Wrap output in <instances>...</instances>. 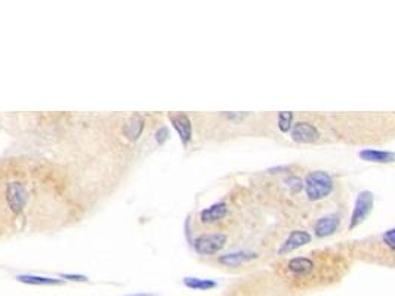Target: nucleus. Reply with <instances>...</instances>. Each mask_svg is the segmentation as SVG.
<instances>
[{
  "label": "nucleus",
  "instance_id": "obj_1",
  "mask_svg": "<svg viewBox=\"0 0 395 296\" xmlns=\"http://www.w3.org/2000/svg\"><path fill=\"white\" fill-rule=\"evenodd\" d=\"M332 191H333V179L327 172L315 170L308 174L305 178V192L309 200L312 202L322 200Z\"/></svg>",
  "mask_w": 395,
  "mask_h": 296
},
{
  "label": "nucleus",
  "instance_id": "obj_2",
  "mask_svg": "<svg viewBox=\"0 0 395 296\" xmlns=\"http://www.w3.org/2000/svg\"><path fill=\"white\" fill-rule=\"evenodd\" d=\"M373 205H375V195L372 191L364 190L357 195L354 209H352L351 219H350V230H354L355 227L366 221L373 210Z\"/></svg>",
  "mask_w": 395,
  "mask_h": 296
},
{
  "label": "nucleus",
  "instance_id": "obj_3",
  "mask_svg": "<svg viewBox=\"0 0 395 296\" xmlns=\"http://www.w3.org/2000/svg\"><path fill=\"white\" fill-rule=\"evenodd\" d=\"M225 243H227V234L209 233V234H202L194 240V249L199 255H215L224 249Z\"/></svg>",
  "mask_w": 395,
  "mask_h": 296
},
{
  "label": "nucleus",
  "instance_id": "obj_4",
  "mask_svg": "<svg viewBox=\"0 0 395 296\" xmlns=\"http://www.w3.org/2000/svg\"><path fill=\"white\" fill-rule=\"evenodd\" d=\"M290 135H292L293 141L298 144H312V142H317L320 138L318 129L308 121H299V123L293 125L290 129Z\"/></svg>",
  "mask_w": 395,
  "mask_h": 296
},
{
  "label": "nucleus",
  "instance_id": "obj_5",
  "mask_svg": "<svg viewBox=\"0 0 395 296\" xmlns=\"http://www.w3.org/2000/svg\"><path fill=\"white\" fill-rule=\"evenodd\" d=\"M311 234L308 231H304V230H294L292 231L289 237L281 243L280 249L277 251L278 255H286V253H290V252L296 251L302 246H307L308 243L311 241Z\"/></svg>",
  "mask_w": 395,
  "mask_h": 296
},
{
  "label": "nucleus",
  "instance_id": "obj_6",
  "mask_svg": "<svg viewBox=\"0 0 395 296\" xmlns=\"http://www.w3.org/2000/svg\"><path fill=\"white\" fill-rule=\"evenodd\" d=\"M169 118H170L174 129L179 135L181 142L184 145H187L192 138V125H191L190 117L187 114H170Z\"/></svg>",
  "mask_w": 395,
  "mask_h": 296
},
{
  "label": "nucleus",
  "instance_id": "obj_7",
  "mask_svg": "<svg viewBox=\"0 0 395 296\" xmlns=\"http://www.w3.org/2000/svg\"><path fill=\"white\" fill-rule=\"evenodd\" d=\"M340 225V218L336 213H329V215H324L323 218H320L318 221L315 222V227H314V231H315V236L320 237H329L332 236L337 228Z\"/></svg>",
  "mask_w": 395,
  "mask_h": 296
},
{
  "label": "nucleus",
  "instance_id": "obj_8",
  "mask_svg": "<svg viewBox=\"0 0 395 296\" xmlns=\"http://www.w3.org/2000/svg\"><path fill=\"white\" fill-rule=\"evenodd\" d=\"M258 253L253 251H235L230 252L227 255H222L219 258V264L224 266H240L248 264L250 261L256 259Z\"/></svg>",
  "mask_w": 395,
  "mask_h": 296
},
{
  "label": "nucleus",
  "instance_id": "obj_9",
  "mask_svg": "<svg viewBox=\"0 0 395 296\" xmlns=\"http://www.w3.org/2000/svg\"><path fill=\"white\" fill-rule=\"evenodd\" d=\"M227 212H228L227 203H224V202H216V203L210 205V206L206 207V209H203V210L200 212V221L205 222V224H213V222H218L225 218Z\"/></svg>",
  "mask_w": 395,
  "mask_h": 296
},
{
  "label": "nucleus",
  "instance_id": "obj_10",
  "mask_svg": "<svg viewBox=\"0 0 395 296\" xmlns=\"http://www.w3.org/2000/svg\"><path fill=\"white\" fill-rule=\"evenodd\" d=\"M358 157L364 162L370 163H392L395 160V154L392 151H382L373 148H364L358 153Z\"/></svg>",
  "mask_w": 395,
  "mask_h": 296
},
{
  "label": "nucleus",
  "instance_id": "obj_11",
  "mask_svg": "<svg viewBox=\"0 0 395 296\" xmlns=\"http://www.w3.org/2000/svg\"><path fill=\"white\" fill-rule=\"evenodd\" d=\"M144 125H145V120L141 114H132L131 117L128 118L125 128H123L125 136L129 141H136L144 131Z\"/></svg>",
  "mask_w": 395,
  "mask_h": 296
},
{
  "label": "nucleus",
  "instance_id": "obj_12",
  "mask_svg": "<svg viewBox=\"0 0 395 296\" xmlns=\"http://www.w3.org/2000/svg\"><path fill=\"white\" fill-rule=\"evenodd\" d=\"M287 268L289 271H292L293 274L296 276H308L309 273H312L314 269V262L309 259V258H305V256H298V258H293L289 261L287 264Z\"/></svg>",
  "mask_w": 395,
  "mask_h": 296
},
{
  "label": "nucleus",
  "instance_id": "obj_13",
  "mask_svg": "<svg viewBox=\"0 0 395 296\" xmlns=\"http://www.w3.org/2000/svg\"><path fill=\"white\" fill-rule=\"evenodd\" d=\"M8 200H9V205L14 209V212H18L22 207V205H24V188L19 182H15V184L9 185Z\"/></svg>",
  "mask_w": 395,
  "mask_h": 296
},
{
  "label": "nucleus",
  "instance_id": "obj_14",
  "mask_svg": "<svg viewBox=\"0 0 395 296\" xmlns=\"http://www.w3.org/2000/svg\"><path fill=\"white\" fill-rule=\"evenodd\" d=\"M184 284L192 290H210L218 286L216 281L209 280V279H199V277H185Z\"/></svg>",
  "mask_w": 395,
  "mask_h": 296
},
{
  "label": "nucleus",
  "instance_id": "obj_15",
  "mask_svg": "<svg viewBox=\"0 0 395 296\" xmlns=\"http://www.w3.org/2000/svg\"><path fill=\"white\" fill-rule=\"evenodd\" d=\"M16 279L22 283H27V284H40V286L62 283V280H58V279H49V277H40V276H18Z\"/></svg>",
  "mask_w": 395,
  "mask_h": 296
},
{
  "label": "nucleus",
  "instance_id": "obj_16",
  "mask_svg": "<svg viewBox=\"0 0 395 296\" xmlns=\"http://www.w3.org/2000/svg\"><path fill=\"white\" fill-rule=\"evenodd\" d=\"M277 126L278 129L283 133L289 132L293 126V113H290V111H281V113H278Z\"/></svg>",
  "mask_w": 395,
  "mask_h": 296
},
{
  "label": "nucleus",
  "instance_id": "obj_17",
  "mask_svg": "<svg viewBox=\"0 0 395 296\" xmlns=\"http://www.w3.org/2000/svg\"><path fill=\"white\" fill-rule=\"evenodd\" d=\"M169 129L166 128V126H161V128H159V131L156 132V141L160 144V145H163L167 139H169Z\"/></svg>",
  "mask_w": 395,
  "mask_h": 296
},
{
  "label": "nucleus",
  "instance_id": "obj_18",
  "mask_svg": "<svg viewBox=\"0 0 395 296\" xmlns=\"http://www.w3.org/2000/svg\"><path fill=\"white\" fill-rule=\"evenodd\" d=\"M287 185L289 187H292L293 191H301L302 190V187H304V184H302V179H299L298 177H290L287 181Z\"/></svg>",
  "mask_w": 395,
  "mask_h": 296
},
{
  "label": "nucleus",
  "instance_id": "obj_19",
  "mask_svg": "<svg viewBox=\"0 0 395 296\" xmlns=\"http://www.w3.org/2000/svg\"><path fill=\"white\" fill-rule=\"evenodd\" d=\"M382 238L389 246V249H394V228H389L388 231H385L382 234Z\"/></svg>",
  "mask_w": 395,
  "mask_h": 296
},
{
  "label": "nucleus",
  "instance_id": "obj_20",
  "mask_svg": "<svg viewBox=\"0 0 395 296\" xmlns=\"http://www.w3.org/2000/svg\"><path fill=\"white\" fill-rule=\"evenodd\" d=\"M61 277L62 279H68V280H74V281H86L88 280V277L86 276H79V274H61Z\"/></svg>",
  "mask_w": 395,
  "mask_h": 296
},
{
  "label": "nucleus",
  "instance_id": "obj_21",
  "mask_svg": "<svg viewBox=\"0 0 395 296\" xmlns=\"http://www.w3.org/2000/svg\"><path fill=\"white\" fill-rule=\"evenodd\" d=\"M129 296H157V295H153V293H138V295H129Z\"/></svg>",
  "mask_w": 395,
  "mask_h": 296
}]
</instances>
